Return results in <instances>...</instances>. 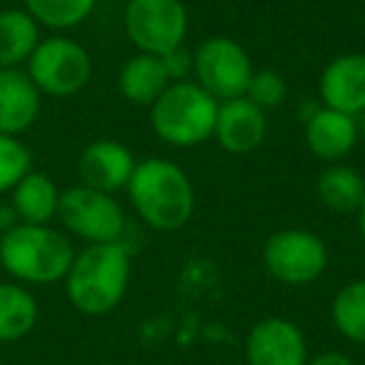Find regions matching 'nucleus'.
I'll list each match as a JSON object with an SVG mask.
<instances>
[{"instance_id": "9d476101", "label": "nucleus", "mask_w": 365, "mask_h": 365, "mask_svg": "<svg viewBox=\"0 0 365 365\" xmlns=\"http://www.w3.org/2000/svg\"><path fill=\"white\" fill-rule=\"evenodd\" d=\"M245 358L250 365H305L308 343L293 320L270 315L258 320L248 333Z\"/></svg>"}, {"instance_id": "a211bd4d", "label": "nucleus", "mask_w": 365, "mask_h": 365, "mask_svg": "<svg viewBox=\"0 0 365 365\" xmlns=\"http://www.w3.org/2000/svg\"><path fill=\"white\" fill-rule=\"evenodd\" d=\"M41 43L38 21L28 11H0V68H18L28 63Z\"/></svg>"}, {"instance_id": "2eb2a0df", "label": "nucleus", "mask_w": 365, "mask_h": 365, "mask_svg": "<svg viewBox=\"0 0 365 365\" xmlns=\"http://www.w3.org/2000/svg\"><path fill=\"white\" fill-rule=\"evenodd\" d=\"M360 138V128L355 115L348 113L333 110V108H320L310 115L308 125H305V140L313 155L320 160H340L355 148Z\"/></svg>"}, {"instance_id": "bb28decb", "label": "nucleus", "mask_w": 365, "mask_h": 365, "mask_svg": "<svg viewBox=\"0 0 365 365\" xmlns=\"http://www.w3.org/2000/svg\"><path fill=\"white\" fill-rule=\"evenodd\" d=\"M358 213V228H360V235H363V240H365V200L360 203V208L355 210Z\"/></svg>"}, {"instance_id": "f3484780", "label": "nucleus", "mask_w": 365, "mask_h": 365, "mask_svg": "<svg viewBox=\"0 0 365 365\" xmlns=\"http://www.w3.org/2000/svg\"><path fill=\"white\" fill-rule=\"evenodd\" d=\"M168 86H170V78H168L160 56H150V53L130 58L118 76L120 96L135 106H153Z\"/></svg>"}, {"instance_id": "aec40b11", "label": "nucleus", "mask_w": 365, "mask_h": 365, "mask_svg": "<svg viewBox=\"0 0 365 365\" xmlns=\"http://www.w3.org/2000/svg\"><path fill=\"white\" fill-rule=\"evenodd\" d=\"M318 198L335 213H355L365 200V178L348 165H330L318 178Z\"/></svg>"}, {"instance_id": "a878e982", "label": "nucleus", "mask_w": 365, "mask_h": 365, "mask_svg": "<svg viewBox=\"0 0 365 365\" xmlns=\"http://www.w3.org/2000/svg\"><path fill=\"white\" fill-rule=\"evenodd\" d=\"M305 365H355V363L348 358V355L330 350V353H320V355H315V358H308Z\"/></svg>"}, {"instance_id": "0eeeda50", "label": "nucleus", "mask_w": 365, "mask_h": 365, "mask_svg": "<svg viewBox=\"0 0 365 365\" xmlns=\"http://www.w3.org/2000/svg\"><path fill=\"white\" fill-rule=\"evenodd\" d=\"M58 218L73 235L88 243H115L125 230V213L110 193L76 185L61 193Z\"/></svg>"}, {"instance_id": "412c9836", "label": "nucleus", "mask_w": 365, "mask_h": 365, "mask_svg": "<svg viewBox=\"0 0 365 365\" xmlns=\"http://www.w3.org/2000/svg\"><path fill=\"white\" fill-rule=\"evenodd\" d=\"M330 315L343 338L365 345V278L353 280L338 290Z\"/></svg>"}, {"instance_id": "4be33fe9", "label": "nucleus", "mask_w": 365, "mask_h": 365, "mask_svg": "<svg viewBox=\"0 0 365 365\" xmlns=\"http://www.w3.org/2000/svg\"><path fill=\"white\" fill-rule=\"evenodd\" d=\"M26 11L38 21V26L53 31H71L81 26L93 11L98 0H23Z\"/></svg>"}, {"instance_id": "423d86ee", "label": "nucleus", "mask_w": 365, "mask_h": 365, "mask_svg": "<svg viewBox=\"0 0 365 365\" xmlns=\"http://www.w3.org/2000/svg\"><path fill=\"white\" fill-rule=\"evenodd\" d=\"M125 33L140 53L165 56L185 43L188 11L180 0H130L125 8Z\"/></svg>"}, {"instance_id": "5701e85b", "label": "nucleus", "mask_w": 365, "mask_h": 365, "mask_svg": "<svg viewBox=\"0 0 365 365\" xmlns=\"http://www.w3.org/2000/svg\"><path fill=\"white\" fill-rule=\"evenodd\" d=\"M33 155L18 135L0 133V193H8L31 173Z\"/></svg>"}, {"instance_id": "20e7f679", "label": "nucleus", "mask_w": 365, "mask_h": 365, "mask_svg": "<svg viewBox=\"0 0 365 365\" xmlns=\"http://www.w3.org/2000/svg\"><path fill=\"white\" fill-rule=\"evenodd\" d=\"M218 101L198 83L178 81L163 91L150 106L153 130L160 140L175 148H193L205 143L215 130Z\"/></svg>"}, {"instance_id": "dca6fc26", "label": "nucleus", "mask_w": 365, "mask_h": 365, "mask_svg": "<svg viewBox=\"0 0 365 365\" xmlns=\"http://www.w3.org/2000/svg\"><path fill=\"white\" fill-rule=\"evenodd\" d=\"M13 200L11 208L16 210L21 223L31 225H48L53 218H58V203H61V190L46 173L31 170L26 178H21L16 188L11 190Z\"/></svg>"}, {"instance_id": "1a4fd4ad", "label": "nucleus", "mask_w": 365, "mask_h": 365, "mask_svg": "<svg viewBox=\"0 0 365 365\" xmlns=\"http://www.w3.org/2000/svg\"><path fill=\"white\" fill-rule=\"evenodd\" d=\"M193 73L198 78V86L208 91L215 101H230L245 96L255 71L240 43H235L233 38L215 36L203 41L195 51Z\"/></svg>"}, {"instance_id": "ddd939ff", "label": "nucleus", "mask_w": 365, "mask_h": 365, "mask_svg": "<svg viewBox=\"0 0 365 365\" xmlns=\"http://www.w3.org/2000/svg\"><path fill=\"white\" fill-rule=\"evenodd\" d=\"M320 101L325 108L360 115L365 110V56L345 53L325 66L318 83Z\"/></svg>"}, {"instance_id": "f8f14e48", "label": "nucleus", "mask_w": 365, "mask_h": 365, "mask_svg": "<svg viewBox=\"0 0 365 365\" xmlns=\"http://www.w3.org/2000/svg\"><path fill=\"white\" fill-rule=\"evenodd\" d=\"M213 135L218 138L223 150L235 153V155L258 150L268 135L265 113L258 106H253L245 96L218 103Z\"/></svg>"}, {"instance_id": "6ab92c4d", "label": "nucleus", "mask_w": 365, "mask_h": 365, "mask_svg": "<svg viewBox=\"0 0 365 365\" xmlns=\"http://www.w3.org/2000/svg\"><path fill=\"white\" fill-rule=\"evenodd\" d=\"M38 303L28 288L18 283H0V343L26 338L38 323Z\"/></svg>"}, {"instance_id": "6e6552de", "label": "nucleus", "mask_w": 365, "mask_h": 365, "mask_svg": "<svg viewBox=\"0 0 365 365\" xmlns=\"http://www.w3.org/2000/svg\"><path fill=\"white\" fill-rule=\"evenodd\" d=\"M263 263L275 280L285 285H308L328 268V248L323 238L310 230L288 228L268 238Z\"/></svg>"}, {"instance_id": "f257e3e1", "label": "nucleus", "mask_w": 365, "mask_h": 365, "mask_svg": "<svg viewBox=\"0 0 365 365\" xmlns=\"http://www.w3.org/2000/svg\"><path fill=\"white\" fill-rule=\"evenodd\" d=\"M130 203L153 230L173 233L188 225L195 210L193 182L180 165L165 158H148L135 163L128 180Z\"/></svg>"}, {"instance_id": "cd10ccee", "label": "nucleus", "mask_w": 365, "mask_h": 365, "mask_svg": "<svg viewBox=\"0 0 365 365\" xmlns=\"http://www.w3.org/2000/svg\"><path fill=\"white\" fill-rule=\"evenodd\" d=\"M358 128H360V135L365 138V110L360 113V120H358Z\"/></svg>"}, {"instance_id": "b1692460", "label": "nucleus", "mask_w": 365, "mask_h": 365, "mask_svg": "<svg viewBox=\"0 0 365 365\" xmlns=\"http://www.w3.org/2000/svg\"><path fill=\"white\" fill-rule=\"evenodd\" d=\"M285 96H288V88H285L283 76H278L275 71L253 73V78H250V83H248V91H245V98H248L253 106H258L263 113L280 108Z\"/></svg>"}, {"instance_id": "393cba45", "label": "nucleus", "mask_w": 365, "mask_h": 365, "mask_svg": "<svg viewBox=\"0 0 365 365\" xmlns=\"http://www.w3.org/2000/svg\"><path fill=\"white\" fill-rule=\"evenodd\" d=\"M160 61H163V66H165V73L170 81H185V78L190 76V71H193V56L182 46L165 53V56H160Z\"/></svg>"}, {"instance_id": "4468645a", "label": "nucleus", "mask_w": 365, "mask_h": 365, "mask_svg": "<svg viewBox=\"0 0 365 365\" xmlns=\"http://www.w3.org/2000/svg\"><path fill=\"white\" fill-rule=\"evenodd\" d=\"M43 93L21 68H0V133L21 135L41 115Z\"/></svg>"}, {"instance_id": "7ed1b4c3", "label": "nucleus", "mask_w": 365, "mask_h": 365, "mask_svg": "<svg viewBox=\"0 0 365 365\" xmlns=\"http://www.w3.org/2000/svg\"><path fill=\"white\" fill-rule=\"evenodd\" d=\"M73 258L71 240L51 225L18 223L0 235V263L21 283H58L68 275Z\"/></svg>"}, {"instance_id": "f03ea898", "label": "nucleus", "mask_w": 365, "mask_h": 365, "mask_svg": "<svg viewBox=\"0 0 365 365\" xmlns=\"http://www.w3.org/2000/svg\"><path fill=\"white\" fill-rule=\"evenodd\" d=\"M130 280L128 248L115 243H91L73 258L66 275V293L83 315H106L120 305Z\"/></svg>"}, {"instance_id": "39448f33", "label": "nucleus", "mask_w": 365, "mask_h": 365, "mask_svg": "<svg viewBox=\"0 0 365 365\" xmlns=\"http://www.w3.org/2000/svg\"><path fill=\"white\" fill-rule=\"evenodd\" d=\"M28 76L36 88L53 98H71L91 83V53L71 38H48L41 41L28 61Z\"/></svg>"}, {"instance_id": "9b49d317", "label": "nucleus", "mask_w": 365, "mask_h": 365, "mask_svg": "<svg viewBox=\"0 0 365 365\" xmlns=\"http://www.w3.org/2000/svg\"><path fill=\"white\" fill-rule=\"evenodd\" d=\"M135 170V158L123 143L103 138L93 140L78 158V175L81 185H88L101 193H115L125 188Z\"/></svg>"}]
</instances>
